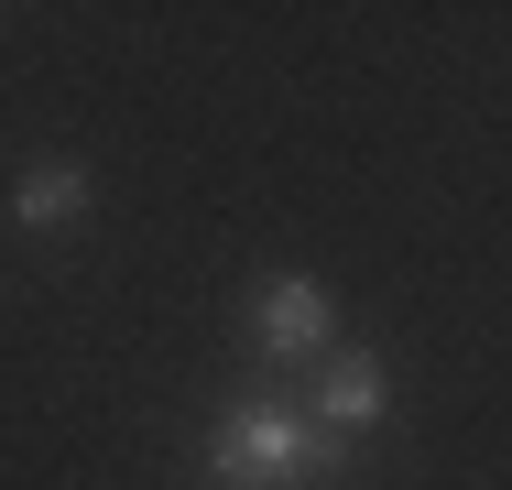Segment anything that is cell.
<instances>
[{"label": "cell", "instance_id": "3957f363", "mask_svg": "<svg viewBox=\"0 0 512 490\" xmlns=\"http://www.w3.org/2000/svg\"><path fill=\"white\" fill-rule=\"evenodd\" d=\"M371 414H382V371H371V360L327 371V425H371Z\"/></svg>", "mask_w": 512, "mask_h": 490}, {"label": "cell", "instance_id": "7a4b0ae2", "mask_svg": "<svg viewBox=\"0 0 512 490\" xmlns=\"http://www.w3.org/2000/svg\"><path fill=\"white\" fill-rule=\"evenodd\" d=\"M262 338H273V349H316V338H327L316 284H273V294H262Z\"/></svg>", "mask_w": 512, "mask_h": 490}, {"label": "cell", "instance_id": "277c9868", "mask_svg": "<svg viewBox=\"0 0 512 490\" xmlns=\"http://www.w3.org/2000/svg\"><path fill=\"white\" fill-rule=\"evenodd\" d=\"M77 196H88V175H66V164H55V175H33V186L11 196V207H22L33 229H55V218H77Z\"/></svg>", "mask_w": 512, "mask_h": 490}, {"label": "cell", "instance_id": "6da1fadb", "mask_svg": "<svg viewBox=\"0 0 512 490\" xmlns=\"http://www.w3.org/2000/svg\"><path fill=\"white\" fill-rule=\"evenodd\" d=\"M306 469V436L284 425V414H240L229 436H218V480L229 490H273V480H295Z\"/></svg>", "mask_w": 512, "mask_h": 490}]
</instances>
